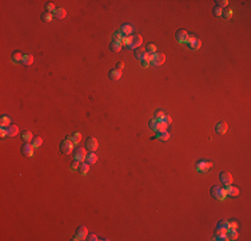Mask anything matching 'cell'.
Segmentation results:
<instances>
[{
	"label": "cell",
	"instance_id": "obj_1",
	"mask_svg": "<svg viewBox=\"0 0 251 241\" xmlns=\"http://www.w3.org/2000/svg\"><path fill=\"white\" fill-rule=\"evenodd\" d=\"M210 194L212 196V198H215V200H218V201H223L227 198L226 189L222 186H218V185H215V186H212L211 189H210Z\"/></svg>",
	"mask_w": 251,
	"mask_h": 241
},
{
	"label": "cell",
	"instance_id": "obj_2",
	"mask_svg": "<svg viewBox=\"0 0 251 241\" xmlns=\"http://www.w3.org/2000/svg\"><path fill=\"white\" fill-rule=\"evenodd\" d=\"M72 150H74V142H72L71 135H70V137H67L62 143H60V151H62L63 154H66V156H68V154L72 153Z\"/></svg>",
	"mask_w": 251,
	"mask_h": 241
},
{
	"label": "cell",
	"instance_id": "obj_3",
	"mask_svg": "<svg viewBox=\"0 0 251 241\" xmlns=\"http://www.w3.org/2000/svg\"><path fill=\"white\" fill-rule=\"evenodd\" d=\"M85 158H87V150L83 148H76L75 151H74V159L78 161V162H85Z\"/></svg>",
	"mask_w": 251,
	"mask_h": 241
},
{
	"label": "cell",
	"instance_id": "obj_4",
	"mask_svg": "<svg viewBox=\"0 0 251 241\" xmlns=\"http://www.w3.org/2000/svg\"><path fill=\"white\" fill-rule=\"evenodd\" d=\"M212 163L210 162V161H199V162H197V165H195V170L199 171V173H207V171L211 169Z\"/></svg>",
	"mask_w": 251,
	"mask_h": 241
},
{
	"label": "cell",
	"instance_id": "obj_5",
	"mask_svg": "<svg viewBox=\"0 0 251 241\" xmlns=\"http://www.w3.org/2000/svg\"><path fill=\"white\" fill-rule=\"evenodd\" d=\"M187 44H188V48L190 50H199L202 47V40L198 39L195 36H188V40H187Z\"/></svg>",
	"mask_w": 251,
	"mask_h": 241
},
{
	"label": "cell",
	"instance_id": "obj_6",
	"mask_svg": "<svg viewBox=\"0 0 251 241\" xmlns=\"http://www.w3.org/2000/svg\"><path fill=\"white\" fill-rule=\"evenodd\" d=\"M166 62V55L162 54V52H158V54H154L152 55V59H151V63H152L154 66H162L163 63Z\"/></svg>",
	"mask_w": 251,
	"mask_h": 241
},
{
	"label": "cell",
	"instance_id": "obj_7",
	"mask_svg": "<svg viewBox=\"0 0 251 241\" xmlns=\"http://www.w3.org/2000/svg\"><path fill=\"white\" fill-rule=\"evenodd\" d=\"M219 179H220V182H222L223 185H226V186L231 185V184H233V181H234L233 174L227 173V171H223V173H220L219 174Z\"/></svg>",
	"mask_w": 251,
	"mask_h": 241
},
{
	"label": "cell",
	"instance_id": "obj_8",
	"mask_svg": "<svg viewBox=\"0 0 251 241\" xmlns=\"http://www.w3.org/2000/svg\"><path fill=\"white\" fill-rule=\"evenodd\" d=\"M188 32L186 31V30H178L175 34V38L178 42H180V43H187V40H188Z\"/></svg>",
	"mask_w": 251,
	"mask_h": 241
},
{
	"label": "cell",
	"instance_id": "obj_9",
	"mask_svg": "<svg viewBox=\"0 0 251 241\" xmlns=\"http://www.w3.org/2000/svg\"><path fill=\"white\" fill-rule=\"evenodd\" d=\"M21 154H23L24 157L34 156V146H32V143H28V142L24 143V145L21 146Z\"/></svg>",
	"mask_w": 251,
	"mask_h": 241
},
{
	"label": "cell",
	"instance_id": "obj_10",
	"mask_svg": "<svg viewBox=\"0 0 251 241\" xmlns=\"http://www.w3.org/2000/svg\"><path fill=\"white\" fill-rule=\"evenodd\" d=\"M85 148H87L88 151H95L98 149V139L93 137H90L85 142Z\"/></svg>",
	"mask_w": 251,
	"mask_h": 241
},
{
	"label": "cell",
	"instance_id": "obj_11",
	"mask_svg": "<svg viewBox=\"0 0 251 241\" xmlns=\"http://www.w3.org/2000/svg\"><path fill=\"white\" fill-rule=\"evenodd\" d=\"M214 240H216V241H220V240L227 241L228 240L227 231H223V229H216V231H215V233H214Z\"/></svg>",
	"mask_w": 251,
	"mask_h": 241
},
{
	"label": "cell",
	"instance_id": "obj_12",
	"mask_svg": "<svg viewBox=\"0 0 251 241\" xmlns=\"http://www.w3.org/2000/svg\"><path fill=\"white\" fill-rule=\"evenodd\" d=\"M119 32L122 34V36H131V34L134 32V28H132V26H130V24H123V26L120 27Z\"/></svg>",
	"mask_w": 251,
	"mask_h": 241
},
{
	"label": "cell",
	"instance_id": "obj_13",
	"mask_svg": "<svg viewBox=\"0 0 251 241\" xmlns=\"http://www.w3.org/2000/svg\"><path fill=\"white\" fill-rule=\"evenodd\" d=\"M226 194H227V197H236V196H239V189L233 185H228V186H226Z\"/></svg>",
	"mask_w": 251,
	"mask_h": 241
},
{
	"label": "cell",
	"instance_id": "obj_14",
	"mask_svg": "<svg viewBox=\"0 0 251 241\" xmlns=\"http://www.w3.org/2000/svg\"><path fill=\"white\" fill-rule=\"evenodd\" d=\"M76 237H78V240H83V239H87L88 236V231L85 226H79L78 231H76Z\"/></svg>",
	"mask_w": 251,
	"mask_h": 241
},
{
	"label": "cell",
	"instance_id": "obj_15",
	"mask_svg": "<svg viewBox=\"0 0 251 241\" xmlns=\"http://www.w3.org/2000/svg\"><path fill=\"white\" fill-rule=\"evenodd\" d=\"M215 131H216L218 134H226V133H227V123H226L225 121H220L219 123L215 126Z\"/></svg>",
	"mask_w": 251,
	"mask_h": 241
},
{
	"label": "cell",
	"instance_id": "obj_16",
	"mask_svg": "<svg viewBox=\"0 0 251 241\" xmlns=\"http://www.w3.org/2000/svg\"><path fill=\"white\" fill-rule=\"evenodd\" d=\"M108 76H110V79H112V80H119L122 78V71L118 70V68H112L108 73Z\"/></svg>",
	"mask_w": 251,
	"mask_h": 241
},
{
	"label": "cell",
	"instance_id": "obj_17",
	"mask_svg": "<svg viewBox=\"0 0 251 241\" xmlns=\"http://www.w3.org/2000/svg\"><path fill=\"white\" fill-rule=\"evenodd\" d=\"M34 134H32V131H29V130H24V131H21V139L24 141V142H32V139H34Z\"/></svg>",
	"mask_w": 251,
	"mask_h": 241
},
{
	"label": "cell",
	"instance_id": "obj_18",
	"mask_svg": "<svg viewBox=\"0 0 251 241\" xmlns=\"http://www.w3.org/2000/svg\"><path fill=\"white\" fill-rule=\"evenodd\" d=\"M142 43H143V38L140 36V35H134V36H132L131 44L135 47V50L139 48V47H142Z\"/></svg>",
	"mask_w": 251,
	"mask_h": 241
},
{
	"label": "cell",
	"instance_id": "obj_19",
	"mask_svg": "<svg viewBox=\"0 0 251 241\" xmlns=\"http://www.w3.org/2000/svg\"><path fill=\"white\" fill-rule=\"evenodd\" d=\"M19 134V127L15 126V125H10L7 127V135L8 137H15V135Z\"/></svg>",
	"mask_w": 251,
	"mask_h": 241
},
{
	"label": "cell",
	"instance_id": "obj_20",
	"mask_svg": "<svg viewBox=\"0 0 251 241\" xmlns=\"http://www.w3.org/2000/svg\"><path fill=\"white\" fill-rule=\"evenodd\" d=\"M152 55L154 54H148V52H146L144 56H143V59L140 60V63H142L143 67H148L151 63V59H152Z\"/></svg>",
	"mask_w": 251,
	"mask_h": 241
},
{
	"label": "cell",
	"instance_id": "obj_21",
	"mask_svg": "<svg viewBox=\"0 0 251 241\" xmlns=\"http://www.w3.org/2000/svg\"><path fill=\"white\" fill-rule=\"evenodd\" d=\"M96 161H98V156L95 154V151H90V153L87 154L85 162L90 163V165H92V163H96Z\"/></svg>",
	"mask_w": 251,
	"mask_h": 241
},
{
	"label": "cell",
	"instance_id": "obj_22",
	"mask_svg": "<svg viewBox=\"0 0 251 241\" xmlns=\"http://www.w3.org/2000/svg\"><path fill=\"white\" fill-rule=\"evenodd\" d=\"M123 44L120 43V42H111V44H110V50H111L112 52H119L120 50H122Z\"/></svg>",
	"mask_w": 251,
	"mask_h": 241
},
{
	"label": "cell",
	"instance_id": "obj_23",
	"mask_svg": "<svg viewBox=\"0 0 251 241\" xmlns=\"http://www.w3.org/2000/svg\"><path fill=\"white\" fill-rule=\"evenodd\" d=\"M54 15H55V18H57V19H64L66 15H67V11H66L64 8H56Z\"/></svg>",
	"mask_w": 251,
	"mask_h": 241
},
{
	"label": "cell",
	"instance_id": "obj_24",
	"mask_svg": "<svg viewBox=\"0 0 251 241\" xmlns=\"http://www.w3.org/2000/svg\"><path fill=\"white\" fill-rule=\"evenodd\" d=\"M23 58H24V55L21 54V52L15 51V52L12 54V62H15V63H20V62H23Z\"/></svg>",
	"mask_w": 251,
	"mask_h": 241
},
{
	"label": "cell",
	"instance_id": "obj_25",
	"mask_svg": "<svg viewBox=\"0 0 251 241\" xmlns=\"http://www.w3.org/2000/svg\"><path fill=\"white\" fill-rule=\"evenodd\" d=\"M88 170H90V163H87V162H82L80 165H79V171H80V174H83V176H85V174L88 173Z\"/></svg>",
	"mask_w": 251,
	"mask_h": 241
},
{
	"label": "cell",
	"instance_id": "obj_26",
	"mask_svg": "<svg viewBox=\"0 0 251 241\" xmlns=\"http://www.w3.org/2000/svg\"><path fill=\"white\" fill-rule=\"evenodd\" d=\"M146 52H147V51H146V48H143V47H139V48L135 50V58H136V59H139V60H142Z\"/></svg>",
	"mask_w": 251,
	"mask_h": 241
},
{
	"label": "cell",
	"instance_id": "obj_27",
	"mask_svg": "<svg viewBox=\"0 0 251 241\" xmlns=\"http://www.w3.org/2000/svg\"><path fill=\"white\" fill-rule=\"evenodd\" d=\"M168 130V125L166 122L163 121H159V125H158V129H156V133H162V131H167Z\"/></svg>",
	"mask_w": 251,
	"mask_h": 241
},
{
	"label": "cell",
	"instance_id": "obj_28",
	"mask_svg": "<svg viewBox=\"0 0 251 241\" xmlns=\"http://www.w3.org/2000/svg\"><path fill=\"white\" fill-rule=\"evenodd\" d=\"M71 139H72V142H74V145H78L79 142L82 141V134L79 131H76V133H74L72 135H71Z\"/></svg>",
	"mask_w": 251,
	"mask_h": 241
},
{
	"label": "cell",
	"instance_id": "obj_29",
	"mask_svg": "<svg viewBox=\"0 0 251 241\" xmlns=\"http://www.w3.org/2000/svg\"><path fill=\"white\" fill-rule=\"evenodd\" d=\"M170 133L168 131H162V133H158V135H156V138L158 139H160V141H168L170 139Z\"/></svg>",
	"mask_w": 251,
	"mask_h": 241
},
{
	"label": "cell",
	"instance_id": "obj_30",
	"mask_svg": "<svg viewBox=\"0 0 251 241\" xmlns=\"http://www.w3.org/2000/svg\"><path fill=\"white\" fill-rule=\"evenodd\" d=\"M54 16H55L54 13L47 12V11H46V12H43V13H42V20H43V22H46V23H47V22H51L52 19H54Z\"/></svg>",
	"mask_w": 251,
	"mask_h": 241
},
{
	"label": "cell",
	"instance_id": "obj_31",
	"mask_svg": "<svg viewBox=\"0 0 251 241\" xmlns=\"http://www.w3.org/2000/svg\"><path fill=\"white\" fill-rule=\"evenodd\" d=\"M32 63H34V56H32V55H24L23 65L24 66H31Z\"/></svg>",
	"mask_w": 251,
	"mask_h": 241
},
{
	"label": "cell",
	"instance_id": "obj_32",
	"mask_svg": "<svg viewBox=\"0 0 251 241\" xmlns=\"http://www.w3.org/2000/svg\"><path fill=\"white\" fill-rule=\"evenodd\" d=\"M11 123V118L8 117V115H3L1 119H0V125H1V127H5V126H10Z\"/></svg>",
	"mask_w": 251,
	"mask_h": 241
},
{
	"label": "cell",
	"instance_id": "obj_33",
	"mask_svg": "<svg viewBox=\"0 0 251 241\" xmlns=\"http://www.w3.org/2000/svg\"><path fill=\"white\" fill-rule=\"evenodd\" d=\"M216 229H223V231H228V221L226 220H222L218 222L216 225Z\"/></svg>",
	"mask_w": 251,
	"mask_h": 241
},
{
	"label": "cell",
	"instance_id": "obj_34",
	"mask_svg": "<svg viewBox=\"0 0 251 241\" xmlns=\"http://www.w3.org/2000/svg\"><path fill=\"white\" fill-rule=\"evenodd\" d=\"M158 125H159V119H156V118H152V119L150 121V123H148V126H150L151 130L156 131V129H158Z\"/></svg>",
	"mask_w": 251,
	"mask_h": 241
},
{
	"label": "cell",
	"instance_id": "obj_35",
	"mask_svg": "<svg viewBox=\"0 0 251 241\" xmlns=\"http://www.w3.org/2000/svg\"><path fill=\"white\" fill-rule=\"evenodd\" d=\"M227 237L228 240H236L239 237L238 231H227Z\"/></svg>",
	"mask_w": 251,
	"mask_h": 241
},
{
	"label": "cell",
	"instance_id": "obj_36",
	"mask_svg": "<svg viewBox=\"0 0 251 241\" xmlns=\"http://www.w3.org/2000/svg\"><path fill=\"white\" fill-rule=\"evenodd\" d=\"M46 11H47V12L54 13L55 11H56V8H55V4H54V3L47 1V3H46Z\"/></svg>",
	"mask_w": 251,
	"mask_h": 241
},
{
	"label": "cell",
	"instance_id": "obj_37",
	"mask_svg": "<svg viewBox=\"0 0 251 241\" xmlns=\"http://www.w3.org/2000/svg\"><path fill=\"white\" fill-rule=\"evenodd\" d=\"M42 143H43V139L40 137H35L34 139H32V146H34V148H40Z\"/></svg>",
	"mask_w": 251,
	"mask_h": 241
},
{
	"label": "cell",
	"instance_id": "obj_38",
	"mask_svg": "<svg viewBox=\"0 0 251 241\" xmlns=\"http://www.w3.org/2000/svg\"><path fill=\"white\" fill-rule=\"evenodd\" d=\"M156 50H158V48H156L155 44H154V43H150V44L147 46V50H146V51H147L148 54H156Z\"/></svg>",
	"mask_w": 251,
	"mask_h": 241
},
{
	"label": "cell",
	"instance_id": "obj_39",
	"mask_svg": "<svg viewBox=\"0 0 251 241\" xmlns=\"http://www.w3.org/2000/svg\"><path fill=\"white\" fill-rule=\"evenodd\" d=\"M216 7H219V8H225V7H227L228 5V0H216Z\"/></svg>",
	"mask_w": 251,
	"mask_h": 241
},
{
	"label": "cell",
	"instance_id": "obj_40",
	"mask_svg": "<svg viewBox=\"0 0 251 241\" xmlns=\"http://www.w3.org/2000/svg\"><path fill=\"white\" fill-rule=\"evenodd\" d=\"M228 231H238V222L236 221H228Z\"/></svg>",
	"mask_w": 251,
	"mask_h": 241
},
{
	"label": "cell",
	"instance_id": "obj_41",
	"mask_svg": "<svg viewBox=\"0 0 251 241\" xmlns=\"http://www.w3.org/2000/svg\"><path fill=\"white\" fill-rule=\"evenodd\" d=\"M122 34H120L119 31L118 32H115L114 35H112V42H120V43H122Z\"/></svg>",
	"mask_w": 251,
	"mask_h": 241
},
{
	"label": "cell",
	"instance_id": "obj_42",
	"mask_svg": "<svg viewBox=\"0 0 251 241\" xmlns=\"http://www.w3.org/2000/svg\"><path fill=\"white\" fill-rule=\"evenodd\" d=\"M131 42H132V36H123L122 38V44H123V46H128Z\"/></svg>",
	"mask_w": 251,
	"mask_h": 241
},
{
	"label": "cell",
	"instance_id": "obj_43",
	"mask_svg": "<svg viewBox=\"0 0 251 241\" xmlns=\"http://www.w3.org/2000/svg\"><path fill=\"white\" fill-rule=\"evenodd\" d=\"M79 165H80V162H78V161L74 159L72 162H71V165H70V169H71V170H78Z\"/></svg>",
	"mask_w": 251,
	"mask_h": 241
},
{
	"label": "cell",
	"instance_id": "obj_44",
	"mask_svg": "<svg viewBox=\"0 0 251 241\" xmlns=\"http://www.w3.org/2000/svg\"><path fill=\"white\" fill-rule=\"evenodd\" d=\"M233 13H234L233 10H226V11H223V15H222V16H223L225 19H230L231 16H233Z\"/></svg>",
	"mask_w": 251,
	"mask_h": 241
},
{
	"label": "cell",
	"instance_id": "obj_45",
	"mask_svg": "<svg viewBox=\"0 0 251 241\" xmlns=\"http://www.w3.org/2000/svg\"><path fill=\"white\" fill-rule=\"evenodd\" d=\"M164 115H166V114H164L163 111H160V110H158V111L155 113V118H156V119H159V121H162V119H163V117H164Z\"/></svg>",
	"mask_w": 251,
	"mask_h": 241
},
{
	"label": "cell",
	"instance_id": "obj_46",
	"mask_svg": "<svg viewBox=\"0 0 251 241\" xmlns=\"http://www.w3.org/2000/svg\"><path fill=\"white\" fill-rule=\"evenodd\" d=\"M214 13H215V16H222L223 15V10H222V8H219V7H215L214 8Z\"/></svg>",
	"mask_w": 251,
	"mask_h": 241
},
{
	"label": "cell",
	"instance_id": "obj_47",
	"mask_svg": "<svg viewBox=\"0 0 251 241\" xmlns=\"http://www.w3.org/2000/svg\"><path fill=\"white\" fill-rule=\"evenodd\" d=\"M162 121H163V122H166L167 125H171V123H172V118H171L170 115H167V114L164 115V117H163V119H162Z\"/></svg>",
	"mask_w": 251,
	"mask_h": 241
},
{
	"label": "cell",
	"instance_id": "obj_48",
	"mask_svg": "<svg viewBox=\"0 0 251 241\" xmlns=\"http://www.w3.org/2000/svg\"><path fill=\"white\" fill-rule=\"evenodd\" d=\"M87 240H90V241H96V240H98V236H96V234H90Z\"/></svg>",
	"mask_w": 251,
	"mask_h": 241
},
{
	"label": "cell",
	"instance_id": "obj_49",
	"mask_svg": "<svg viewBox=\"0 0 251 241\" xmlns=\"http://www.w3.org/2000/svg\"><path fill=\"white\" fill-rule=\"evenodd\" d=\"M0 135H1L3 138H4L5 135H7V130H5L4 127H1V130H0Z\"/></svg>",
	"mask_w": 251,
	"mask_h": 241
},
{
	"label": "cell",
	"instance_id": "obj_50",
	"mask_svg": "<svg viewBox=\"0 0 251 241\" xmlns=\"http://www.w3.org/2000/svg\"><path fill=\"white\" fill-rule=\"evenodd\" d=\"M123 68H124V63H123V62H119V63H118V70L122 71Z\"/></svg>",
	"mask_w": 251,
	"mask_h": 241
}]
</instances>
